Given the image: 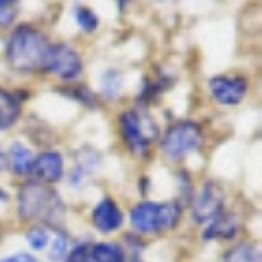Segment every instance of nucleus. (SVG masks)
Wrapping results in <instances>:
<instances>
[{
	"instance_id": "nucleus-1",
	"label": "nucleus",
	"mask_w": 262,
	"mask_h": 262,
	"mask_svg": "<svg viewBox=\"0 0 262 262\" xmlns=\"http://www.w3.org/2000/svg\"><path fill=\"white\" fill-rule=\"evenodd\" d=\"M18 216L22 221H39L46 227H59L66 219V203L53 186L27 179L18 190Z\"/></svg>"
},
{
	"instance_id": "nucleus-2",
	"label": "nucleus",
	"mask_w": 262,
	"mask_h": 262,
	"mask_svg": "<svg viewBox=\"0 0 262 262\" xmlns=\"http://www.w3.org/2000/svg\"><path fill=\"white\" fill-rule=\"evenodd\" d=\"M48 48H51V42L44 31L31 27V24H20L7 39V63L18 72H37L42 70Z\"/></svg>"
},
{
	"instance_id": "nucleus-3",
	"label": "nucleus",
	"mask_w": 262,
	"mask_h": 262,
	"mask_svg": "<svg viewBox=\"0 0 262 262\" xmlns=\"http://www.w3.org/2000/svg\"><path fill=\"white\" fill-rule=\"evenodd\" d=\"M182 221V203L179 201H140L129 210V223L136 234L158 236L175 229Z\"/></svg>"
},
{
	"instance_id": "nucleus-4",
	"label": "nucleus",
	"mask_w": 262,
	"mask_h": 262,
	"mask_svg": "<svg viewBox=\"0 0 262 262\" xmlns=\"http://www.w3.org/2000/svg\"><path fill=\"white\" fill-rule=\"evenodd\" d=\"M120 136L125 140L127 149L134 155H149L153 142L160 138V125L153 118V114L140 110H125L120 114Z\"/></svg>"
},
{
	"instance_id": "nucleus-5",
	"label": "nucleus",
	"mask_w": 262,
	"mask_h": 262,
	"mask_svg": "<svg viewBox=\"0 0 262 262\" xmlns=\"http://www.w3.org/2000/svg\"><path fill=\"white\" fill-rule=\"evenodd\" d=\"M203 146V127L196 120H179L164 131L160 149L166 160L182 162L188 155L201 151Z\"/></svg>"
},
{
	"instance_id": "nucleus-6",
	"label": "nucleus",
	"mask_w": 262,
	"mask_h": 262,
	"mask_svg": "<svg viewBox=\"0 0 262 262\" xmlns=\"http://www.w3.org/2000/svg\"><path fill=\"white\" fill-rule=\"evenodd\" d=\"M44 72H51L57 79L66 81V83H75L83 72V59L77 48L68 44H51L48 53L42 63Z\"/></svg>"
},
{
	"instance_id": "nucleus-7",
	"label": "nucleus",
	"mask_w": 262,
	"mask_h": 262,
	"mask_svg": "<svg viewBox=\"0 0 262 262\" xmlns=\"http://www.w3.org/2000/svg\"><path fill=\"white\" fill-rule=\"evenodd\" d=\"M225 212V192L216 182H206L190 196V216L196 225H208Z\"/></svg>"
},
{
	"instance_id": "nucleus-8",
	"label": "nucleus",
	"mask_w": 262,
	"mask_h": 262,
	"mask_svg": "<svg viewBox=\"0 0 262 262\" xmlns=\"http://www.w3.org/2000/svg\"><path fill=\"white\" fill-rule=\"evenodd\" d=\"M249 92L247 79L241 75H216L210 79V94L219 105L225 107H234L245 101Z\"/></svg>"
},
{
	"instance_id": "nucleus-9",
	"label": "nucleus",
	"mask_w": 262,
	"mask_h": 262,
	"mask_svg": "<svg viewBox=\"0 0 262 262\" xmlns=\"http://www.w3.org/2000/svg\"><path fill=\"white\" fill-rule=\"evenodd\" d=\"M92 225L98 229L101 234H112V232H118L125 223V214L118 206V201L114 196H103L101 201L92 208Z\"/></svg>"
},
{
	"instance_id": "nucleus-10",
	"label": "nucleus",
	"mask_w": 262,
	"mask_h": 262,
	"mask_svg": "<svg viewBox=\"0 0 262 262\" xmlns=\"http://www.w3.org/2000/svg\"><path fill=\"white\" fill-rule=\"evenodd\" d=\"M66 173L63 166V155L59 151H42L33 162V177L35 182H42L46 186H53L57 182H61V177Z\"/></svg>"
},
{
	"instance_id": "nucleus-11",
	"label": "nucleus",
	"mask_w": 262,
	"mask_h": 262,
	"mask_svg": "<svg viewBox=\"0 0 262 262\" xmlns=\"http://www.w3.org/2000/svg\"><path fill=\"white\" fill-rule=\"evenodd\" d=\"M7 153V168L11 170L13 175L18 177H29L33 173V162H35V153L33 149L22 142V140H13L9 144V149L5 151Z\"/></svg>"
},
{
	"instance_id": "nucleus-12",
	"label": "nucleus",
	"mask_w": 262,
	"mask_h": 262,
	"mask_svg": "<svg viewBox=\"0 0 262 262\" xmlns=\"http://www.w3.org/2000/svg\"><path fill=\"white\" fill-rule=\"evenodd\" d=\"M241 229V219L234 214V212H221V214L210 221L203 229V238L206 241H229L238 234Z\"/></svg>"
},
{
	"instance_id": "nucleus-13",
	"label": "nucleus",
	"mask_w": 262,
	"mask_h": 262,
	"mask_svg": "<svg viewBox=\"0 0 262 262\" xmlns=\"http://www.w3.org/2000/svg\"><path fill=\"white\" fill-rule=\"evenodd\" d=\"M22 101L20 96L7 88H0V134L9 131L20 120Z\"/></svg>"
},
{
	"instance_id": "nucleus-14",
	"label": "nucleus",
	"mask_w": 262,
	"mask_h": 262,
	"mask_svg": "<svg viewBox=\"0 0 262 262\" xmlns=\"http://www.w3.org/2000/svg\"><path fill=\"white\" fill-rule=\"evenodd\" d=\"M127 251L120 243L103 241V243H90V258L92 262H125Z\"/></svg>"
},
{
	"instance_id": "nucleus-15",
	"label": "nucleus",
	"mask_w": 262,
	"mask_h": 262,
	"mask_svg": "<svg viewBox=\"0 0 262 262\" xmlns=\"http://www.w3.org/2000/svg\"><path fill=\"white\" fill-rule=\"evenodd\" d=\"M223 262H260V247L258 243L241 241L234 247H229L223 256Z\"/></svg>"
},
{
	"instance_id": "nucleus-16",
	"label": "nucleus",
	"mask_w": 262,
	"mask_h": 262,
	"mask_svg": "<svg viewBox=\"0 0 262 262\" xmlns=\"http://www.w3.org/2000/svg\"><path fill=\"white\" fill-rule=\"evenodd\" d=\"M122 88H125V79L116 68H107L101 75V92L107 98H118Z\"/></svg>"
},
{
	"instance_id": "nucleus-17",
	"label": "nucleus",
	"mask_w": 262,
	"mask_h": 262,
	"mask_svg": "<svg viewBox=\"0 0 262 262\" xmlns=\"http://www.w3.org/2000/svg\"><path fill=\"white\" fill-rule=\"evenodd\" d=\"M72 13H75L77 27L83 31V33H96L98 27H101V20H98V15L92 9H90V7H85V5H77Z\"/></svg>"
},
{
	"instance_id": "nucleus-18",
	"label": "nucleus",
	"mask_w": 262,
	"mask_h": 262,
	"mask_svg": "<svg viewBox=\"0 0 262 262\" xmlns=\"http://www.w3.org/2000/svg\"><path fill=\"white\" fill-rule=\"evenodd\" d=\"M24 238H27L31 249L42 251V249H46L48 245H51V238H53V236H51V227H46V225H33L31 229H27Z\"/></svg>"
},
{
	"instance_id": "nucleus-19",
	"label": "nucleus",
	"mask_w": 262,
	"mask_h": 262,
	"mask_svg": "<svg viewBox=\"0 0 262 262\" xmlns=\"http://www.w3.org/2000/svg\"><path fill=\"white\" fill-rule=\"evenodd\" d=\"M77 166L81 173H94V170L101 168V155H98L94 149H90V146H83V149L77 151Z\"/></svg>"
},
{
	"instance_id": "nucleus-20",
	"label": "nucleus",
	"mask_w": 262,
	"mask_h": 262,
	"mask_svg": "<svg viewBox=\"0 0 262 262\" xmlns=\"http://www.w3.org/2000/svg\"><path fill=\"white\" fill-rule=\"evenodd\" d=\"M70 251V238L66 232H57L53 238H51V245H48V260L51 262H61Z\"/></svg>"
},
{
	"instance_id": "nucleus-21",
	"label": "nucleus",
	"mask_w": 262,
	"mask_h": 262,
	"mask_svg": "<svg viewBox=\"0 0 262 262\" xmlns=\"http://www.w3.org/2000/svg\"><path fill=\"white\" fill-rule=\"evenodd\" d=\"M59 92H61V94H70V98H75V101H81L83 105H88V107H94V105L98 103L96 94H94L90 88H85V85L72 83L70 88H63V90H59Z\"/></svg>"
},
{
	"instance_id": "nucleus-22",
	"label": "nucleus",
	"mask_w": 262,
	"mask_h": 262,
	"mask_svg": "<svg viewBox=\"0 0 262 262\" xmlns=\"http://www.w3.org/2000/svg\"><path fill=\"white\" fill-rule=\"evenodd\" d=\"M18 18V5L9 0H0V29H9Z\"/></svg>"
},
{
	"instance_id": "nucleus-23",
	"label": "nucleus",
	"mask_w": 262,
	"mask_h": 262,
	"mask_svg": "<svg viewBox=\"0 0 262 262\" xmlns=\"http://www.w3.org/2000/svg\"><path fill=\"white\" fill-rule=\"evenodd\" d=\"M63 262H92V258H90V243H79L75 245L68 256L63 258Z\"/></svg>"
},
{
	"instance_id": "nucleus-24",
	"label": "nucleus",
	"mask_w": 262,
	"mask_h": 262,
	"mask_svg": "<svg viewBox=\"0 0 262 262\" xmlns=\"http://www.w3.org/2000/svg\"><path fill=\"white\" fill-rule=\"evenodd\" d=\"M0 262H42V260L35 258L33 253H27V251H15L7 258H0Z\"/></svg>"
},
{
	"instance_id": "nucleus-25",
	"label": "nucleus",
	"mask_w": 262,
	"mask_h": 262,
	"mask_svg": "<svg viewBox=\"0 0 262 262\" xmlns=\"http://www.w3.org/2000/svg\"><path fill=\"white\" fill-rule=\"evenodd\" d=\"M5 170H7V153L3 146H0V173H5Z\"/></svg>"
},
{
	"instance_id": "nucleus-26",
	"label": "nucleus",
	"mask_w": 262,
	"mask_h": 262,
	"mask_svg": "<svg viewBox=\"0 0 262 262\" xmlns=\"http://www.w3.org/2000/svg\"><path fill=\"white\" fill-rule=\"evenodd\" d=\"M5 201H9V192L5 188H0V203H5Z\"/></svg>"
},
{
	"instance_id": "nucleus-27",
	"label": "nucleus",
	"mask_w": 262,
	"mask_h": 262,
	"mask_svg": "<svg viewBox=\"0 0 262 262\" xmlns=\"http://www.w3.org/2000/svg\"><path fill=\"white\" fill-rule=\"evenodd\" d=\"M125 262H144V260H140V258H138V256H134V258H131V260H125Z\"/></svg>"
}]
</instances>
